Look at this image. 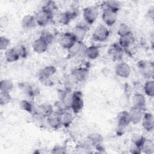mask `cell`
<instances>
[{"label":"cell","instance_id":"6da1fadb","mask_svg":"<svg viewBox=\"0 0 154 154\" xmlns=\"http://www.w3.org/2000/svg\"><path fill=\"white\" fill-rule=\"evenodd\" d=\"M89 24L84 21V22H81L75 26L70 32L76 41L83 42L89 29Z\"/></svg>","mask_w":154,"mask_h":154},{"label":"cell","instance_id":"7a4b0ae2","mask_svg":"<svg viewBox=\"0 0 154 154\" xmlns=\"http://www.w3.org/2000/svg\"><path fill=\"white\" fill-rule=\"evenodd\" d=\"M109 34V30L106 25H99L93 31L92 39L97 42H103L108 39Z\"/></svg>","mask_w":154,"mask_h":154},{"label":"cell","instance_id":"3957f363","mask_svg":"<svg viewBox=\"0 0 154 154\" xmlns=\"http://www.w3.org/2000/svg\"><path fill=\"white\" fill-rule=\"evenodd\" d=\"M99 14V10L96 6H88L83 10L84 21L91 25L96 20L98 17Z\"/></svg>","mask_w":154,"mask_h":154},{"label":"cell","instance_id":"277c9868","mask_svg":"<svg viewBox=\"0 0 154 154\" xmlns=\"http://www.w3.org/2000/svg\"><path fill=\"white\" fill-rule=\"evenodd\" d=\"M35 17L37 25L45 26L53 19L54 13L47 10L42 8L36 13Z\"/></svg>","mask_w":154,"mask_h":154},{"label":"cell","instance_id":"5b68a950","mask_svg":"<svg viewBox=\"0 0 154 154\" xmlns=\"http://www.w3.org/2000/svg\"><path fill=\"white\" fill-rule=\"evenodd\" d=\"M138 68L141 75L145 78L150 79L153 75V64L152 62L141 60L138 62Z\"/></svg>","mask_w":154,"mask_h":154},{"label":"cell","instance_id":"8992f818","mask_svg":"<svg viewBox=\"0 0 154 154\" xmlns=\"http://www.w3.org/2000/svg\"><path fill=\"white\" fill-rule=\"evenodd\" d=\"M84 107V100L82 93L79 91L73 92L72 99L70 108L75 114L79 113Z\"/></svg>","mask_w":154,"mask_h":154},{"label":"cell","instance_id":"52a82bcc","mask_svg":"<svg viewBox=\"0 0 154 154\" xmlns=\"http://www.w3.org/2000/svg\"><path fill=\"white\" fill-rule=\"evenodd\" d=\"M117 13H116L108 8H103L102 13V19L106 26H113L117 19Z\"/></svg>","mask_w":154,"mask_h":154},{"label":"cell","instance_id":"ba28073f","mask_svg":"<svg viewBox=\"0 0 154 154\" xmlns=\"http://www.w3.org/2000/svg\"><path fill=\"white\" fill-rule=\"evenodd\" d=\"M108 54L112 60H121L123 56V49L118 43H113L108 48Z\"/></svg>","mask_w":154,"mask_h":154},{"label":"cell","instance_id":"9c48e42d","mask_svg":"<svg viewBox=\"0 0 154 154\" xmlns=\"http://www.w3.org/2000/svg\"><path fill=\"white\" fill-rule=\"evenodd\" d=\"M115 73L122 78H128L131 73L130 66L125 62H120L115 67Z\"/></svg>","mask_w":154,"mask_h":154},{"label":"cell","instance_id":"30bf717a","mask_svg":"<svg viewBox=\"0 0 154 154\" xmlns=\"http://www.w3.org/2000/svg\"><path fill=\"white\" fill-rule=\"evenodd\" d=\"M131 123L137 125L140 123L143 119L144 112L143 109L133 107L129 112Z\"/></svg>","mask_w":154,"mask_h":154},{"label":"cell","instance_id":"8fae6325","mask_svg":"<svg viewBox=\"0 0 154 154\" xmlns=\"http://www.w3.org/2000/svg\"><path fill=\"white\" fill-rule=\"evenodd\" d=\"M76 42L70 32L64 33L60 39V44L62 48L68 50Z\"/></svg>","mask_w":154,"mask_h":154},{"label":"cell","instance_id":"7c38bea8","mask_svg":"<svg viewBox=\"0 0 154 154\" xmlns=\"http://www.w3.org/2000/svg\"><path fill=\"white\" fill-rule=\"evenodd\" d=\"M118 130L122 131L131 123L130 117L128 111H122L117 114Z\"/></svg>","mask_w":154,"mask_h":154},{"label":"cell","instance_id":"4fadbf2b","mask_svg":"<svg viewBox=\"0 0 154 154\" xmlns=\"http://www.w3.org/2000/svg\"><path fill=\"white\" fill-rule=\"evenodd\" d=\"M37 113L43 117L47 119L54 113V107L49 103H42L38 105Z\"/></svg>","mask_w":154,"mask_h":154},{"label":"cell","instance_id":"5bb4252c","mask_svg":"<svg viewBox=\"0 0 154 154\" xmlns=\"http://www.w3.org/2000/svg\"><path fill=\"white\" fill-rule=\"evenodd\" d=\"M142 122V126L147 132H151L154 128V117L150 112H144Z\"/></svg>","mask_w":154,"mask_h":154},{"label":"cell","instance_id":"9a60e30c","mask_svg":"<svg viewBox=\"0 0 154 154\" xmlns=\"http://www.w3.org/2000/svg\"><path fill=\"white\" fill-rule=\"evenodd\" d=\"M86 48L87 46L84 44L82 42L76 41L73 44V45L67 51L69 52L70 55H71L72 56H78L84 55Z\"/></svg>","mask_w":154,"mask_h":154},{"label":"cell","instance_id":"2e32d148","mask_svg":"<svg viewBox=\"0 0 154 154\" xmlns=\"http://www.w3.org/2000/svg\"><path fill=\"white\" fill-rule=\"evenodd\" d=\"M22 26L23 28L31 29L35 28L37 25L35 17L32 14H26L22 19Z\"/></svg>","mask_w":154,"mask_h":154},{"label":"cell","instance_id":"e0dca14e","mask_svg":"<svg viewBox=\"0 0 154 154\" xmlns=\"http://www.w3.org/2000/svg\"><path fill=\"white\" fill-rule=\"evenodd\" d=\"M49 45L44 42L41 38H38V39L34 41L32 45V48L33 51L37 54H43L45 52L48 48Z\"/></svg>","mask_w":154,"mask_h":154},{"label":"cell","instance_id":"ac0fdd59","mask_svg":"<svg viewBox=\"0 0 154 154\" xmlns=\"http://www.w3.org/2000/svg\"><path fill=\"white\" fill-rule=\"evenodd\" d=\"M135 42V37L132 32L122 37H119L118 44L123 48H128Z\"/></svg>","mask_w":154,"mask_h":154},{"label":"cell","instance_id":"d6986e66","mask_svg":"<svg viewBox=\"0 0 154 154\" xmlns=\"http://www.w3.org/2000/svg\"><path fill=\"white\" fill-rule=\"evenodd\" d=\"M88 70L84 67H78L74 69L72 73V76L76 82L84 81L87 76Z\"/></svg>","mask_w":154,"mask_h":154},{"label":"cell","instance_id":"ffe728a7","mask_svg":"<svg viewBox=\"0 0 154 154\" xmlns=\"http://www.w3.org/2000/svg\"><path fill=\"white\" fill-rule=\"evenodd\" d=\"M133 107L144 109L146 103V99L145 96L141 93L135 94L132 99Z\"/></svg>","mask_w":154,"mask_h":154},{"label":"cell","instance_id":"44dd1931","mask_svg":"<svg viewBox=\"0 0 154 154\" xmlns=\"http://www.w3.org/2000/svg\"><path fill=\"white\" fill-rule=\"evenodd\" d=\"M100 51L97 46L95 45H91L87 46V48L84 52V55L89 60H94L98 58L99 56Z\"/></svg>","mask_w":154,"mask_h":154},{"label":"cell","instance_id":"7402d4cb","mask_svg":"<svg viewBox=\"0 0 154 154\" xmlns=\"http://www.w3.org/2000/svg\"><path fill=\"white\" fill-rule=\"evenodd\" d=\"M59 116L61 126H63L64 127L69 126L72 124L74 119L72 114L67 111V110L61 112Z\"/></svg>","mask_w":154,"mask_h":154},{"label":"cell","instance_id":"603a6c76","mask_svg":"<svg viewBox=\"0 0 154 154\" xmlns=\"http://www.w3.org/2000/svg\"><path fill=\"white\" fill-rule=\"evenodd\" d=\"M46 120L48 126L52 129H57L61 126L60 116L58 114L54 113L50 117L47 118Z\"/></svg>","mask_w":154,"mask_h":154},{"label":"cell","instance_id":"cb8c5ba5","mask_svg":"<svg viewBox=\"0 0 154 154\" xmlns=\"http://www.w3.org/2000/svg\"><path fill=\"white\" fill-rule=\"evenodd\" d=\"M73 18V16L70 11H64L60 13L58 15L57 20L60 24L63 25H67L70 23Z\"/></svg>","mask_w":154,"mask_h":154},{"label":"cell","instance_id":"d4e9b609","mask_svg":"<svg viewBox=\"0 0 154 154\" xmlns=\"http://www.w3.org/2000/svg\"><path fill=\"white\" fill-rule=\"evenodd\" d=\"M72 96H73V92L68 90L63 91V93L61 94L60 101L67 109H69L70 107Z\"/></svg>","mask_w":154,"mask_h":154},{"label":"cell","instance_id":"484cf974","mask_svg":"<svg viewBox=\"0 0 154 154\" xmlns=\"http://www.w3.org/2000/svg\"><path fill=\"white\" fill-rule=\"evenodd\" d=\"M141 152L146 154H152L154 152V143L152 140L146 139L141 146Z\"/></svg>","mask_w":154,"mask_h":154},{"label":"cell","instance_id":"4316f807","mask_svg":"<svg viewBox=\"0 0 154 154\" xmlns=\"http://www.w3.org/2000/svg\"><path fill=\"white\" fill-rule=\"evenodd\" d=\"M92 146L95 147L96 148L100 147L102 142L103 138L102 136L97 133H93L88 136Z\"/></svg>","mask_w":154,"mask_h":154},{"label":"cell","instance_id":"83f0119b","mask_svg":"<svg viewBox=\"0 0 154 154\" xmlns=\"http://www.w3.org/2000/svg\"><path fill=\"white\" fill-rule=\"evenodd\" d=\"M14 87L13 82L10 79H4L0 82V91L10 93Z\"/></svg>","mask_w":154,"mask_h":154},{"label":"cell","instance_id":"f1b7e54d","mask_svg":"<svg viewBox=\"0 0 154 154\" xmlns=\"http://www.w3.org/2000/svg\"><path fill=\"white\" fill-rule=\"evenodd\" d=\"M103 8H108L117 13L121 8V3L118 1H107L103 2Z\"/></svg>","mask_w":154,"mask_h":154},{"label":"cell","instance_id":"f546056e","mask_svg":"<svg viewBox=\"0 0 154 154\" xmlns=\"http://www.w3.org/2000/svg\"><path fill=\"white\" fill-rule=\"evenodd\" d=\"M145 94L149 97H153L154 96V81L152 79L146 81L143 87Z\"/></svg>","mask_w":154,"mask_h":154},{"label":"cell","instance_id":"4dcf8cb0","mask_svg":"<svg viewBox=\"0 0 154 154\" xmlns=\"http://www.w3.org/2000/svg\"><path fill=\"white\" fill-rule=\"evenodd\" d=\"M5 58L6 61L8 63H14L20 59L19 57L13 48L6 51L5 54Z\"/></svg>","mask_w":154,"mask_h":154},{"label":"cell","instance_id":"1f68e13d","mask_svg":"<svg viewBox=\"0 0 154 154\" xmlns=\"http://www.w3.org/2000/svg\"><path fill=\"white\" fill-rule=\"evenodd\" d=\"M57 72L56 68L53 66H47L44 67L40 72L38 76H43L51 78Z\"/></svg>","mask_w":154,"mask_h":154},{"label":"cell","instance_id":"d6a6232c","mask_svg":"<svg viewBox=\"0 0 154 154\" xmlns=\"http://www.w3.org/2000/svg\"><path fill=\"white\" fill-rule=\"evenodd\" d=\"M117 33L119 37H122L132 33V30L128 25L126 24L125 23H122L117 28Z\"/></svg>","mask_w":154,"mask_h":154},{"label":"cell","instance_id":"836d02e7","mask_svg":"<svg viewBox=\"0 0 154 154\" xmlns=\"http://www.w3.org/2000/svg\"><path fill=\"white\" fill-rule=\"evenodd\" d=\"M19 107L22 110H23L27 112L31 113L33 111L32 105L28 100H25V99L21 100L19 103Z\"/></svg>","mask_w":154,"mask_h":154},{"label":"cell","instance_id":"e575fe53","mask_svg":"<svg viewBox=\"0 0 154 154\" xmlns=\"http://www.w3.org/2000/svg\"><path fill=\"white\" fill-rule=\"evenodd\" d=\"M146 140V138L141 134H138V133H135L134 134L131 138V143L141 147V145L143 144V143H144V140Z\"/></svg>","mask_w":154,"mask_h":154},{"label":"cell","instance_id":"d590c367","mask_svg":"<svg viewBox=\"0 0 154 154\" xmlns=\"http://www.w3.org/2000/svg\"><path fill=\"white\" fill-rule=\"evenodd\" d=\"M39 38H41L42 40H43L44 42H45L48 45H49L52 42V41L54 40V35L49 31L43 30L41 32V34H40Z\"/></svg>","mask_w":154,"mask_h":154},{"label":"cell","instance_id":"8d00e7d4","mask_svg":"<svg viewBox=\"0 0 154 154\" xmlns=\"http://www.w3.org/2000/svg\"><path fill=\"white\" fill-rule=\"evenodd\" d=\"M13 48L16 51L20 58H24L27 56V50L24 46L18 45L14 46Z\"/></svg>","mask_w":154,"mask_h":154},{"label":"cell","instance_id":"74e56055","mask_svg":"<svg viewBox=\"0 0 154 154\" xmlns=\"http://www.w3.org/2000/svg\"><path fill=\"white\" fill-rule=\"evenodd\" d=\"M11 100V97L10 93L0 92V105L1 106L8 104Z\"/></svg>","mask_w":154,"mask_h":154},{"label":"cell","instance_id":"f35d334b","mask_svg":"<svg viewBox=\"0 0 154 154\" xmlns=\"http://www.w3.org/2000/svg\"><path fill=\"white\" fill-rule=\"evenodd\" d=\"M10 43V41L7 37L5 36H1L0 37V49L1 51L6 50L8 47Z\"/></svg>","mask_w":154,"mask_h":154},{"label":"cell","instance_id":"ab89813d","mask_svg":"<svg viewBox=\"0 0 154 154\" xmlns=\"http://www.w3.org/2000/svg\"><path fill=\"white\" fill-rule=\"evenodd\" d=\"M38 79L40 81V82L46 87H50L53 84L52 81L51 80V78L49 77L43 76H38Z\"/></svg>","mask_w":154,"mask_h":154},{"label":"cell","instance_id":"60d3db41","mask_svg":"<svg viewBox=\"0 0 154 154\" xmlns=\"http://www.w3.org/2000/svg\"><path fill=\"white\" fill-rule=\"evenodd\" d=\"M42 8L47 10L54 14V11L57 9V7H56V4L54 1H49V2H47V3L45 4V5Z\"/></svg>","mask_w":154,"mask_h":154},{"label":"cell","instance_id":"b9f144b4","mask_svg":"<svg viewBox=\"0 0 154 154\" xmlns=\"http://www.w3.org/2000/svg\"><path fill=\"white\" fill-rule=\"evenodd\" d=\"M129 152L132 154H140L141 153V147L131 143L129 146Z\"/></svg>","mask_w":154,"mask_h":154},{"label":"cell","instance_id":"7bdbcfd3","mask_svg":"<svg viewBox=\"0 0 154 154\" xmlns=\"http://www.w3.org/2000/svg\"><path fill=\"white\" fill-rule=\"evenodd\" d=\"M52 152L54 153H66L65 149L63 146H55L52 149Z\"/></svg>","mask_w":154,"mask_h":154},{"label":"cell","instance_id":"ee69618b","mask_svg":"<svg viewBox=\"0 0 154 154\" xmlns=\"http://www.w3.org/2000/svg\"><path fill=\"white\" fill-rule=\"evenodd\" d=\"M153 15H154V11H153V7H152V8L149 9V17H150L151 19H153Z\"/></svg>","mask_w":154,"mask_h":154}]
</instances>
